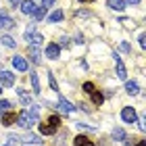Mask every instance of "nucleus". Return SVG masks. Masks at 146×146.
<instances>
[{"label": "nucleus", "instance_id": "1", "mask_svg": "<svg viewBox=\"0 0 146 146\" xmlns=\"http://www.w3.org/2000/svg\"><path fill=\"white\" fill-rule=\"evenodd\" d=\"M31 109H25L17 115V123L21 127H31L34 123H38V107L36 104H29Z\"/></svg>", "mask_w": 146, "mask_h": 146}, {"label": "nucleus", "instance_id": "2", "mask_svg": "<svg viewBox=\"0 0 146 146\" xmlns=\"http://www.w3.org/2000/svg\"><path fill=\"white\" fill-rule=\"evenodd\" d=\"M58 125H61V119H58L56 115H52V117L46 119L44 123H40V131H42V134H46V136H52V134L58 129Z\"/></svg>", "mask_w": 146, "mask_h": 146}, {"label": "nucleus", "instance_id": "3", "mask_svg": "<svg viewBox=\"0 0 146 146\" xmlns=\"http://www.w3.org/2000/svg\"><path fill=\"white\" fill-rule=\"evenodd\" d=\"M0 86H6V88L15 86V75L11 71H0Z\"/></svg>", "mask_w": 146, "mask_h": 146}, {"label": "nucleus", "instance_id": "4", "mask_svg": "<svg viewBox=\"0 0 146 146\" xmlns=\"http://www.w3.org/2000/svg\"><path fill=\"white\" fill-rule=\"evenodd\" d=\"M121 117H123V121H125V123H134L136 119H138L134 107H125V109L121 111Z\"/></svg>", "mask_w": 146, "mask_h": 146}, {"label": "nucleus", "instance_id": "5", "mask_svg": "<svg viewBox=\"0 0 146 146\" xmlns=\"http://www.w3.org/2000/svg\"><path fill=\"white\" fill-rule=\"evenodd\" d=\"M115 65H117V77L125 79V77H127V71H125V65H123V61H121L119 54H115Z\"/></svg>", "mask_w": 146, "mask_h": 146}, {"label": "nucleus", "instance_id": "6", "mask_svg": "<svg viewBox=\"0 0 146 146\" xmlns=\"http://www.w3.org/2000/svg\"><path fill=\"white\" fill-rule=\"evenodd\" d=\"M38 9L34 0H25V2H21V13L23 15H34V11Z\"/></svg>", "mask_w": 146, "mask_h": 146}, {"label": "nucleus", "instance_id": "7", "mask_svg": "<svg viewBox=\"0 0 146 146\" xmlns=\"http://www.w3.org/2000/svg\"><path fill=\"white\" fill-rule=\"evenodd\" d=\"M13 67L17 71H27V61L23 56H13Z\"/></svg>", "mask_w": 146, "mask_h": 146}, {"label": "nucleus", "instance_id": "8", "mask_svg": "<svg viewBox=\"0 0 146 146\" xmlns=\"http://www.w3.org/2000/svg\"><path fill=\"white\" fill-rule=\"evenodd\" d=\"M58 54H61L58 44H48V46H46V56H48V58H58Z\"/></svg>", "mask_w": 146, "mask_h": 146}, {"label": "nucleus", "instance_id": "9", "mask_svg": "<svg viewBox=\"0 0 146 146\" xmlns=\"http://www.w3.org/2000/svg\"><path fill=\"white\" fill-rule=\"evenodd\" d=\"M17 121V115L13 111H6V113H2V125H6V127H9V125H13Z\"/></svg>", "mask_w": 146, "mask_h": 146}, {"label": "nucleus", "instance_id": "10", "mask_svg": "<svg viewBox=\"0 0 146 146\" xmlns=\"http://www.w3.org/2000/svg\"><path fill=\"white\" fill-rule=\"evenodd\" d=\"M13 25H15V21L9 15H0V29H11Z\"/></svg>", "mask_w": 146, "mask_h": 146}, {"label": "nucleus", "instance_id": "11", "mask_svg": "<svg viewBox=\"0 0 146 146\" xmlns=\"http://www.w3.org/2000/svg\"><path fill=\"white\" fill-rule=\"evenodd\" d=\"M56 109L61 111V113H71V111H73V104H71L69 100H65V98H61L58 104H56Z\"/></svg>", "mask_w": 146, "mask_h": 146}, {"label": "nucleus", "instance_id": "12", "mask_svg": "<svg viewBox=\"0 0 146 146\" xmlns=\"http://www.w3.org/2000/svg\"><path fill=\"white\" fill-rule=\"evenodd\" d=\"M73 144L75 146H94V142H92L88 136H77L75 140H73Z\"/></svg>", "mask_w": 146, "mask_h": 146}, {"label": "nucleus", "instance_id": "13", "mask_svg": "<svg viewBox=\"0 0 146 146\" xmlns=\"http://www.w3.org/2000/svg\"><path fill=\"white\" fill-rule=\"evenodd\" d=\"M42 42H44V38L40 36V34H36V31H34V34L29 36V44L34 46V48H38V46H42Z\"/></svg>", "mask_w": 146, "mask_h": 146}, {"label": "nucleus", "instance_id": "14", "mask_svg": "<svg viewBox=\"0 0 146 146\" xmlns=\"http://www.w3.org/2000/svg\"><path fill=\"white\" fill-rule=\"evenodd\" d=\"M107 4L111 6L113 11H123V9H125V2H123V0H107Z\"/></svg>", "mask_w": 146, "mask_h": 146}, {"label": "nucleus", "instance_id": "15", "mask_svg": "<svg viewBox=\"0 0 146 146\" xmlns=\"http://www.w3.org/2000/svg\"><path fill=\"white\" fill-rule=\"evenodd\" d=\"M17 94H19V98H21V102H23V104H27V107L31 104V96H29L23 88H19V90H17Z\"/></svg>", "mask_w": 146, "mask_h": 146}, {"label": "nucleus", "instance_id": "16", "mask_svg": "<svg viewBox=\"0 0 146 146\" xmlns=\"http://www.w3.org/2000/svg\"><path fill=\"white\" fill-rule=\"evenodd\" d=\"M90 96H92V102H94V104H98V107H100V104H102V100H104V96L100 94V92H90Z\"/></svg>", "mask_w": 146, "mask_h": 146}, {"label": "nucleus", "instance_id": "17", "mask_svg": "<svg viewBox=\"0 0 146 146\" xmlns=\"http://www.w3.org/2000/svg\"><path fill=\"white\" fill-rule=\"evenodd\" d=\"M125 90H127V94H138V92H140V88H138L136 82H127L125 84Z\"/></svg>", "mask_w": 146, "mask_h": 146}, {"label": "nucleus", "instance_id": "18", "mask_svg": "<svg viewBox=\"0 0 146 146\" xmlns=\"http://www.w3.org/2000/svg\"><path fill=\"white\" fill-rule=\"evenodd\" d=\"M113 138H115L117 142H123L125 140V131L121 127H115V129H113Z\"/></svg>", "mask_w": 146, "mask_h": 146}, {"label": "nucleus", "instance_id": "19", "mask_svg": "<svg viewBox=\"0 0 146 146\" xmlns=\"http://www.w3.org/2000/svg\"><path fill=\"white\" fill-rule=\"evenodd\" d=\"M31 88H34V94H40V79H38V75L36 73H31Z\"/></svg>", "mask_w": 146, "mask_h": 146}, {"label": "nucleus", "instance_id": "20", "mask_svg": "<svg viewBox=\"0 0 146 146\" xmlns=\"http://www.w3.org/2000/svg\"><path fill=\"white\" fill-rule=\"evenodd\" d=\"M23 140L27 142V144H40V142H42V140H40V136H36V134H27Z\"/></svg>", "mask_w": 146, "mask_h": 146}, {"label": "nucleus", "instance_id": "21", "mask_svg": "<svg viewBox=\"0 0 146 146\" xmlns=\"http://www.w3.org/2000/svg\"><path fill=\"white\" fill-rule=\"evenodd\" d=\"M61 19H63V11H54L48 17V23H56V21H61Z\"/></svg>", "mask_w": 146, "mask_h": 146}, {"label": "nucleus", "instance_id": "22", "mask_svg": "<svg viewBox=\"0 0 146 146\" xmlns=\"http://www.w3.org/2000/svg\"><path fill=\"white\" fill-rule=\"evenodd\" d=\"M44 15H46V6H38V9L34 11V17H36V21L44 19Z\"/></svg>", "mask_w": 146, "mask_h": 146}, {"label": "nucleus", "instance_id": "23", "mask_svg": "<svg viewBox=\"0 0 146 146\" xmlns=\"http://www.w3.org/2000/svg\"><path fill=\"white\" fill-rule=\"evenodd\" d=\"M0 40H2V44H4V46H9V48H15V40H13L11 36H2Z\"/></svg>", "mask_w": 146, "mask_h": 146}, {"label": "nucleus", "instance_id": "24", "mask_svg": "<svg viewBox=\"0 0 146 146\" xmlns=\"http://www.w3.org/2000/svg\"><path fill=\"white\" fill-rule=\"evenodd\" d=\"M6 111H11V102L9 100H0V115L6 113Z\"/></svg>", "mask_w": 146, "mask_h": 146}, {"label": "nucleus", "instance_id": "25", "mask_svg": "<svg viewBox=\"0 0 146 146\" xmlns=\"http://www.w3.org/2000/svg\"><path fill=\"white\" fill-rule=\"evenodd\" d=\"M84 90H86V92L90 94V92H94L96 88H94V84H92V82H86V84H84Z\"/></svg>", "mask_w": 146, "mask_h": 146}, {"label": "nucleus", "instance_id": "26", "mask_svg": "<svg viewBox=\"0 0 146 146\" xmlns=\"http://www.w3.org/2000/svg\"><path fill=\"white\" fill-rule=\"evenodd\" d=\"M48 82H50V86H52V90L58 92V86H56V82H54V77H52V73H48Z\"/></svg>", "mask_w": 146, "mask_h": 146}, {"label": "nucleus", "instance_id": "27", "mask_svg": "<svg viewBox=\"0 0 146 146\" xmlns=\"http://www.w3.org/2000/svg\"><path fill=\"white\" fill-rule=\"evenodd\" d=\"M31 58H34V63H40V52H38V48H31Z\"/></svg>", "mask_w": 146, "mask_h": 146}, {"label": "nucleus", "instance_id": "28", "mask_svg": "<svg viewBox=\"0 0 146 146\" xmlns=\"http://www.w3.org/2000/svg\"><path fill=\"white\" fill-rule=\"evenodd\" d=\"M31 34H34V23H31V25H29V27H27V29H25V38H27V40H29V36H31Z\"/></svg>", "mask_w": 146, "mask_h": 146}, {"label": "nucleus", "instance_id": "29", "mask_svg": "<svg viewBox=\"0 0 146 146\" xmlns=\"http://www.w3.org/2000/svg\"><path fill=\"white\" fill-rule=\"evenodd\" d=\"M138 40H140V46H142V48H144V46H146V38H144V36H140V38H138Z\"/></svg>", "mask_w": 146, "mask_h": 146}, {"label": "nucleus", "instance_id": "30", "mask_svg": "<svg viewBox=\"0 0 146 146\" xmlns=\"http://www.w3.org/2000/svg\"><path fill=\"white\" fill-rule=\"evenodd\" d=\"M42 2H44V6H52V4H54V0H42Z\"/></svg>", "mask_w": 146, "mask_h": 146}, {"label": "nucleus", "instance_id": "31", "mask_svg": "<svg viewBox=\"0 0 146 146\" xmlns=\"http://www.w3.org/2000/svg\"><path fill=\"white\" fill-rule=\"evenodd\" d=\"M9 2H11L13 6H19V4H21V0H9Z\"/></svg>", "mask_w": 146, "mask_h": 146}, {"label": "nucleus", "instance_id": "32", "mask_svg": "<svg viewBox=\"0 0 146 146\" xmlns=\"http://www.w3.org/2000/svg\"><path fill=\"white\" fill-rule=\"evenodd\" d=\"M138 2H140V0H127V2H125V4H129V6H134V4H138Z\"/></svg>", "mask_w": 146, "mask_h": 146}, {"label": "nucleus", "instance_id": "33", "mask_svg": "<svg viewBox=\"0 0 146 146\" xmlns=\"http://www.w3.org/2000/svg\"><path fill=\"white\" fill-rule=\"evenodd\" d=\"M134 146H144V142H142V140H140V142H138V144H134Z\"/></svg>", "mask_w": 146, "mask_h": 146}, {"label": "nucleus", "instance_id": "34", "mask_svg": "<svg viewBox=\"0 0 146 146\" xmlns=\"http://www.w3.org/2000/svg\"><path fill=\"white\" fill-rule=\"evenodd\" d=\"M79 2H94V0H79Z\"/></svg>", "mask_w": 146, "mask_h": 146}, {"label": "nucleus", "instance_id": "35", "mask_svg": "<svg viewBox=\"0 0 146 146\" xmlns=\"http://www.w3.org/2000/svg\"><path fill=\"white\" fill-rule=\"evenodd\" d=\"M0 92H2V86H0Z\"/></svg>", "mask_w": 146, "mask_h": 146}]
</instances>
